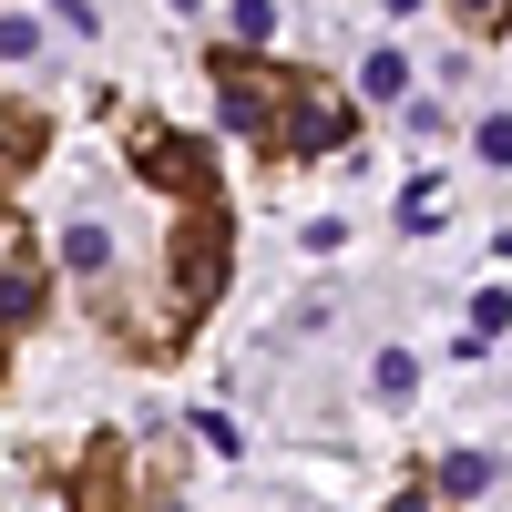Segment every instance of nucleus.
Here are the masks:
<instances>
[{"instance_id": "1", "label": "nucleus", "mask_w": 512, "mask_h": 512, "mask_svg": "<svg viewBox=\"0 0 512 512\" xmlns=\"http://www.w3.org/2000/svg\"><path fill=\"white\" fill-rule=\"evenodd\" d=\"M349 93H328V82H308V72H287L277 82V113H267V134H256V154L267 164H318V154H338L349 144Z\"/></svg>"}, {"instance_id": "2", "label": "nucleus", "mask_w": 512, "mask_h": 512, "mask_svg": "<svg viewBox=\"0 0 512 512\" xmlns=\"http://www.w3.org/2000/svg\"><path fill=\"white\" fill-rule=\"evenodd\" d=\"M226 246H236L226 205H216V195H195V205H185V226H175V328L205 318V308L226 297Z\"/></svg>"}, {"instance_id": "3", "label": "nucleus", "mask_w": 512, "mask_h": 512, "mask_svg": "<svg viewBox=\"0 0 512 512\" xmlns=\"http://www.w3.org/2000/svg\"><path fill=\"white\" fill-rule=\"evenodd\" d=\"M123 154H134L164 195H185V205L216 195V154H205V134H175V123H123Z\"/></svg>"}, {"instance_id": "4", "label": "nucleus", "mask_w": 512, "mask_h": 512, "mask_svg": "<svg viewBox=\"0 0 512 512\" xmlns=\"http://www.w3.org/2000/svg\"><path fill=\"white\" fill-rule=\"evenodd\" d=\"M0 328H11V338L41 328V277H31V236L21 226H11V277H0Z\"/></svg>"}, {"instance_id": "5", "label": "nucleus", "mask_w": 512, "mask_h": 512, "mask_svg": "<svg viewBox=\"0 0 512 512\" xmlns=\"http://www.w3.org/2000/svg\"><path fill=\"white\" fill-rule=\"evenodd\" d=\"M0 144H11V175H31V144H41V123H31V103H11V113H0Z\"/></svg>"}, {"instance_id": "6", "label": "nucleus", "mask_w": 512, "mask_h": 512, "mask_svg": "<svg viewBox=\"0 0 512 512\" xmlns=\"http://www.w3.org/2000/svg\"><path fill=\"white\" fill-rule=\"evenodd\" d=\"M62 256H72L82 277H103V267H113V236H103V226H72V236H62Z\"/></svg>"}, {"instance_id": "7", "label": "nucleus", "mask_w": 512, "mask_h": 512, "mask_svg": "<svg viewBox=\"0 0 512 512\" xmlns=\"http://www.w3.org/2000/svg\"><path fill=\"white\" fill-rule=\"evenodd\" d=\"M441 492H492V451H451L441 461Z\"/></svg>"}, {"instance_id": "8", "label": "nucleus", "mask_w": 512, "mask_h": 512, "mask_svg": "<svg viewBox=\"0 0 512 512\" xmlns=\"http://www.w3.org/2000/svg\"><path fill=\"white\" fill-rule=\"evenodd\" d=\"M226 31L246 41V52H256V41H277V0H236V11H226Z\"/></svg>"}, {"instance_id": "9", "label": "nucleus", "mask_w": 512, "mask_h": 512, "mask_svg": "<svg viewBox=\"0 0 512 512\" xmlns=\"http://www.w3.org/2000/svg\"><path fill=\"white\" fill-rule=\"evenodd\" d=\"M400 82H410V62H400V52H369V72H359V93H369V103H390Z\"/></svg>"}, {"instance_id": "10", "label": "nucleus", "mask_w": 512, "mask_h": 512, "mask_svg": "<svg viewBox=\"0 0 512 512\" xmlns=\"http://www.w3.org/2000/svg\"><path fill=\"white\" fill-rule=\"evenodd\" d=\"M369 379H379V400H410V379H420V359H410V349H379V369H369Z\"/></svg>"}, {"instance_id": "11", "label": "nucleus", "mask_w": 512, "mask_h": 512, "mask_svg": "<svg viewBox=\"0 0 512 512\" xmlns=\"http://www.w3.org/2000/svg\"><path fill=\"white\" fill-rule=\"evenodd\" d=\"M451 11H461V31H482V41L512 31V0H451Z\"/></svg>"}, {"instance_id": "12", "label": "nucleus", "mask_w": 512, "mask_h": 512, "mask_svg": "<svg viewBox=\"0 0 512 512\" xmlns=\"http://www.w3.org/2000/svg\"><path fill=\"white\" fill-rule=\"evenodd\" d=\"M472 144H482V164H512V113H492L482 134H472Z\"/></svg>"}]
</instances>
